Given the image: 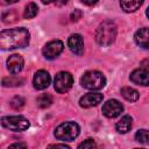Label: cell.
I'll return each mask as SVG.
<instances>
[{"instance_id":"5b68a950","label":"cell","mask_w":149,"mask_h":149,"mask_svg":"<svg viewBox=\"0 0 149 149\" xmlns=\"http://www.w3.org/2000/svg\"><path fill=\"white\" fill-rule=\"evenodd\" d=\"M2 127L12 130V132H23L29 128V121L22 115H10V116H2L1 119Z\"/></svg>"},{"instance_id":"7c38bea8","label":"cell","mask_w":149,"mask_h":149,"mask_svg":"<svg viewBox=\"0 0 149 149\" xmlns=\"http://www.w3.org/2000/svg\"><path fill=\"white\" fill-rule=\"evenodd\" d=\"M23 65H24V61H23V57L19 54H14V55H10L8 58H7V69L10 73H19L22 71L23 69Z\"/></svg>"},{"instance_id":"484cf974","label":"cell","mask_w":149,"mask_h":149,"mask_svg":"<svg viewBox=\"0 0 149 149\" xmlns=\"http://www.w3.org/2000/svg\"><path fill=\"white\" fill-rule=\"evenodd\" d=\"M52 147H55V148H65V149H69V148H70V147L66 146V144H51L50 148H52Z\"/></svg>"},{"instance_id":"cb8c5ba5","label":"cell","mask_w":149,"mask_h":149,"mask_svg":"<svg viewBox=\"0 0 149 149\" xmlns=\"http://www.w3.org/2000/svg\"><path fill=\"white\" fill-rule=\"evenodd\" d=\"M98 1H99V0H81V2L85 3V5H87V6H93V5H95Z\"/></svg>"},{"instance_id":"5bb4252c","label":"cell","mask_w":149,"mask_h":149,"mask_svg":"<svg viewBox=\"0 0 149 149\" xmlns=\"http://www.w3.org/2000/svg\"><path fill=\"white\" fill-rule=\"evenodd\" d=\"M134 40L139 47H141L143 49H149V28H147V27L140 28L135 33Z\"/></svg>"},{"instance_id":"ba28073f","label":"cell","mask_w":149,"mask_h":149,"mask_svg":"<svg viewBox=\"0 0 149 149\" xmlns=\"http://www.w3.org/2000/svg\"><path fill=\"white\" fill-rule=\"evenodd\" d=\"M122 111H123V106L116 99H109L102 106V114L109 119L119 116L122 113Z\"/></svg>"},{"instance_id":"277c9868","label":"cell","mask_w":149,"mask_h":149,"mask_svg":"<svg viewBox=\"0 0 149 149\" xmlns=\"http://www.w3.org/2000/svg\"><path fill=\"white\" fill-rule=\"evenodd\" d=\"M79 132H80V128L78 123L68 121V122H63L59 126H57L54 134L57 140L70 142V141H73L79 135Z\"/></svg>"},{"instance_id":"4fadbf2b","label":"cell","mask_w":149,"mask_h":149,"mask_svg":"<svg viewBox=\"0 0 149 149\" xmlns=\"http://www.w3.org/2000/svg\"><path fill=\"white\" fill-rule=\"evenodd\" d=\"M68 47L74 55H78V56L83 55V52H84V41H83L81 35H79V34L71 35L68 40Z\"/></svg>"},{"instance_id":"30bf717a","label":"cell","mask_w":149,"mask_h":149,"mask_svg":"<svg viewBox=\"0 0 149 149\" xmlns=\"http://www.w3.org/2000/svg\"><path fill=\"white\" fill-rule=\"evenodd\" d=\"M104 99V95L99 92H90L84 94L80 99H79V105L83 108H90L93 106L99 105Z\"/></svg>"},{"instance_id":"7402d4cb","label":"cell","mask_w":149,"mask_h":149,"mask_svg":"<svg viewBox=\"0 0 149 149\" xmlns=\"http://www.w3.org/2000/svg\"><path fill=\"white\" fill-rule=\"evenodd\" d=\"M23 105H24V99H23L22 97L16 95V97H14V98L10 100V106H12V108H14V109H20Z\"/></svg>"},{"instance_id":"e0dca14e","label":"cell","mask_w":149,"mask_h":149,"mask_svg":"<svg viewBox=\"0 0 149 149\" xmlns=\"http://www.w3.org/2000/svg\"><path fill=\"white\" fill-rule=\"evenodd\" d=\"M121 95H122L126 100H128V101H130V102H135V101L139 99V97H140L139 92H137L135 88L130 87V86H125V87H122V88H121Z\"/></svg>"},{"instance_id":"3957f363","label":"cell","mask_w":149,"mask_h":149,"mask_svg":"<svg viewBox=\"0 0 149 149\" xmlns=\"http://www.w3.org/2000/svg\"><path fill=\"white\" fill-rule=\"evenodd\" d=\"M80 84L84 88L98 91L106 85V78L99 71H87L80 78Z\"/></svg>"},{"instance_id":"2e32d148","label":"cell","mask_w":149,"mask_h":149,"mask_svg":"<svg viewBox=\"0 0 149 149\" xmlns=\"http://www.w3.org/2000/svg\"><path fill=\"white\" fill-rule=\"evenodd\" d=\"M143 3V0H120V6L126 13H133L137 10Z\"/></svg>"},{"instance_id":"4316f807","label":"cell","mask_w":149,"mask_h":149,"mask_svg":"<svg viewBox=\"0 0 149 149\" xmlns=\"http://www.w3.org/2000/svg\"><path fill=\"white\" fill-rule=\"evenodd\" d=\"M17 1H20V0H2L3 3H15Z\"/></svg>"},{"instance_id":"7a4b0ae2","label":"cell","mask_w":149,"mask_h":149,"mask_svg":"<svg viewBox=\"0 0 149 149\" xmlns=\"http://www.w3.org/2000/svg\"><path fill=\"white\" fill-rule=\"evenodd\" d=\"M116 33V24L111 20H106L98 26L95 30V41L101 47H108L115 41Z\"/></svg>"},{"instance_id":"ac0fdd59","label":"cell","mask_w":149,"mask_h":149,"mask_svg":"<svg viewBox=\"0 0 149 149\" xmlns=\"http://www.w3.org/2000/svg\"><path fill=\"white\" fill-rule=\"evenodd\" d=\"M24 83L23 78L16 77V76H10V77H6L2 79V85L3 86H20Z\"/></svg>"},{"instance_id":"d6986e66","label":"cell","mask_w":149,"mask_h":149,"mask_svg":"<svg viewBox=\"0 0 149 149\" xmlns=\"http://www.w3.org/2000/svg\"><path fill=\"white\" fill-rule=\"evenodd\" d=\"M37 12H38V7L36 3L34 2H30L24 8V13H23V16L24 19H33L37 15Z\"/></svg>"},{"instance_id":"8992f818","label":"cell","mask_w":149,"mask_h":149,"mask_svg":"<svg viewBox=\"0 0 149 149\" xmlns=\"http://www.w3.org/2000/svg\"><path fill=\"white\" fill-rule=\"evenodd\" d=\"M73 84V77L70 72L61 71L56 74L54 80V87L58 93H65L68 92Z\"/></svg>"},{"instance_id":"8fae6325","label":"cell","mask_w":149,"mask_h":149,"mask_svg":"<svg viewBox=\"0 0 149 149\" xmlns=\"http://www.w3.org/2000/svg\"><path fill=\"white\" fill-rule=\"evenodd\" d=\"M50 81L51 77L45 70H38L33 78V85L36 90H45L50 85Z\"/></svg>"},{"instance_id":"44dd1931","label":"cell","mask_w":149,"mask_h":149,"mask_svg":"<svg viewBox=\"0 0 149 149\" xmlns=\"http://www.w3.org/2000/svg\"><path fill=\"white\" fill-rule=\"evenodd\" d=\"M135 140L142 144H149V130L140 129L135 133Z\"/></svg>"},{"instance_id":"9c48e42d","label":"cell","mask_w":149,"mask_h":149,"mask_svg":"<svg viewBox=\"0 0 149 149\" xmlns=\"http://www.w3.org/2000/svg\"><path fill=\"white\" fill-rule=\"evenodd\" d=\"M129 78H130V81L136 85L148 86L149 85V70L144 66L139 68L130 73Z\"/></svg>"},{"instance_id":"d4e9b609","label":"cell","mask_w":149,"mask_h":149,"mask_svg":"<svg viewBox=\"0 0 149 149\" xmlns=\"http://www.w3.org/2000/svg\"><path fill=\"white\" fill-rule=\"evenodd\" d=\"M9 147H10V148H26L27 144H26V143H13V144H10Z\"/></svg>"},{"instance_id":"83f0119b","label":"cell","mask_w":149,"mask_h":149,"mask_svg":"<svg viewBox=\"0 0 149 149\" xmlns=\"http://www.w3.org/2000/svg\"><path fill=\"white\" fill-rule=\"evenodd\" d=\"M43 3H45V5H48V3H52V2H55L56 0H41Z\"/></svg>"},{"instance_id":"6da1fadb","label":"cell","mask_w":149,"mask_h":149,"mask_svg":"<svg viewBox=\"0 0 149 149\" xmlns=\"http://www.w3.org/2000/svg\"><path fill=\"white\" fill-rule=\"evenodd\" d=\"M30 34L26 28L6 29L0 33V48L2 50H12L26 48L29 44Z\"/></svg>"},{"instance_id":"52a82bcc","label":"cell","mask_w":149,"mask_h":149,"mask_svg":"<svg viewBox=\"0 0 149 149\" xmlns=\"http://www.w3.org/2000/svg\"><path fill=\"white\" fill-rule=\"evenodd\" d=\"M63 49H64L63 42L59 41V40H54V41L48 42L44 45V48L42 50V54L47 59H55L62 54Z\"/></svg>"},{"instance_id":"603a6c76","label":"cell","mask_w":149,"mask_h":149,"mask_svg":"<svg viewBox=\"0 0 149 149\" xmlns=\"http://www.w3.org/2000/svg\"><path fill=\"white\" fill-rule=\"evenodd\" d=\"M94 147H95V142L92 139H87L84 142H81L80 144H78V148L79 149H81V148H84V149H91V148H94Z\"/></svg>"},{"instance_id":"f1b7e54d","label":"cell","mask_w":149,"mask_h":149,"mask_svg":"<svg viewBox=\"0 0 149 149\" xmlns=\"http://www.w3.org/2000/svg\"><path fill=\"white\" fill-rule=\"evenodd\" d=\"M146 14H147V16H148V19H149V7L147 8V10H146Z\"/></svg>"},{"instance_id":"9a60e30c","label":"cell","mask_w":149,"mask_h":149,"mask_svg":"<svg viewBox=\"0 0 149 149\" xmlns=\"http://www.w3.org/2000/svg\"><path fill=\"white\" fill-rule=\"evenodd\" d=\"M132 123H133V120H132V116L130 115H123L116 123H115V129L118 133L120 134H126L132 128Z\"/></svg>"},{"instance_id":"ffe728a7","label":"cell","mask_w":149,"mask_h":149,"mask_svg":"<svg viewBox=\"0 0 149 149\" xmlns=\"http://www.w3.org/2000/svg\"><path fill=\"white\" fill-rule=\"evenodd\" d=\"M36 102H37V106H38L40 108H47V107H49V106L51 105V102H52V97H51L50 94H47V93L41 94V95L37 98Z\"/></svg>"}]
</instances>
